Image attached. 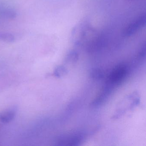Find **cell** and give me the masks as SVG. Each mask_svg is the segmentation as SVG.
Wrapping results in <instances>:
<instances>
[{
    "label": "cell",
    "mask_w": 146,
    "mask_h": 146,
    "mask_svg": "<svg viewBox=\"0 0 146 146\" xmlns=\"http://www.w3.org/2000/svg\"><path fill=\"white\" fill-rule=\"evenodd\" d=\"M94 31L88 22H83L73 29L72 40L76 45H81L84 42H89L94 36Z\"/></svg>",
    "instance_id": "obj_1"
},
{
    "label": "cell",
    "mask_w": 146,
    "mask_h": 146,
    "mask_svg": "<svg viewBox=\"0 0 146 146\" xmlns=\"http://www.w3.org/2000/svg\"><path fill=\"white\" fill-rule=\"evenodd\" d=\"M146 23V15L145 13L140 15L130 23L123 31L124 37H130L141 30L145 26Z\"/></svg>",
    "instance_id": "obj_2"
},
{
    "label": "cell",
    "mask_w": 146,
    "mask_h": 146,
    "mask_svg": "<svg viewBox=\"0 0 146 146\" xmlns=\"http://www.w3.org/2000/svg\"><path fill=\"white\" fill-rule=\"evenodd\" d=\"M127 73V68L125 65L117 66L110 73L108 84L110 85L120 83L125 78Z\"/></svg>",
    "instance_id": "obj_3"
},
{
    "label": "cell",
    "mask_w": 146,
    "mask_h": 146,
    "mask_svg": "<svg viewBox=\"0 0 146 146\" xmlns=\"http://www.w3.org/2000/svg\"><path fill=\"white\" fill-rule=\"evenodd\" d=\"M83 136L80 133L75 134L70 136H63L59 137L57 140V143L59 145L76 146L82 142Z\"/></svg>",
    "instance_id": "obj_4"
},
{
    "label": "cell",
    "mask_w": 146,
    "mask_h": 146,
    "mask_svg": "<svg viewBox=\"0 0 146 146\" xmlns=\"http://www.w3.org/2000/svg\"><path fill=\"white\" fill-rule=\"evenodd\" d=\"M18 111L17 106L10 107L0 112V121L2 123H7L11 122L16 117Z\"/></svg>",
    "instance_id": "obj_5"
},
{
    "label": "cell",
    "mask_w": 146,
    "mask_h": 146,
    "mask_svg": "<svg viewBox=\"0 0 146 146\" xmlns=\"http://www.w3.org/2000/svg\"><path fill=\"white\" fill-rule=\"evenodd\" d=\"M0 40L5 42H12L15 41V38L14 36L10 33H0Z\"/></svg>",
    "instance_id": "obj_6"
},
{
    "label": "cell",
    "mask_w": 146,
    "mask_h": 146,
    "mask_svg": "<svg viewBox=\"0 0 146 146\" xmlns=\"http://www.w3.org/2000/svg\"><path fill=\"white\" fill-rule=\"evenodd\" d=\"M78 57V53L75 50H72L67 54L66 58V61L67 62H74L77 60Z\"/></svg>",
    "instance_id": "obj_7"
},
{
    "label": "cell",
    "mask_w": 146,
    "mask_h": 146,
    "mask_svg": "<svg viewBox=\"0 0 146 146\" xmlns=\"http://www.w3.org/2000/svg\"><path fill=\"white\" fill-rule=\"evenodd\" d=\"M66 69L64 66H58L55 69L54 74L57 77H61L66 74Z\"/></svg>",
    "instance_id": "obj_8"
},
{
    "label": "cell",
    "mask_w": 146,
    "mask_h": 146,
    "mask_svg": "<svg viewBox=\"0 0 146 146\" xmlns=\"http://www.w3.org/2000/svg\"><path fill=\"white\" fill-rule=\"evenodd\" d=\"M91 76L93 78L99 79L103 76V72L100 69H94L91 72Z\"/></svg>",
    "instance_id": "obj_9"
}]
</instances>
